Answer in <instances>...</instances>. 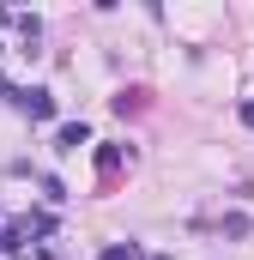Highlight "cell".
Returning a JSON list of instances; mask_svg holds the SVG:
<instances>
[{
    "label": "cell",
    "mask_w": 254,
    "mask_h": 260,
    "mask_svg": "<svg viewBox=\"0 0 254 260\" xmlns=\"http://www.w3.org/2000/svg\"><path fill=\"white\" fill-rule=\"evenodd\" d=\"M18 103H24L30 121H55V97L49 91H18Z\"/></svg>",
    "instance_id": "obj_1"
},
{
    "label": "cell",
    "mask_w": 254,
    "mask_h": 260,
    "mask_svg": "<svg viewBox=\"0 0 254 260\" xmlns=\"http://www.w3.org/2000/svg\"><path fill=\"white\" fill-rule=\"evenodd\" d=\"M85 139H91V127H85V121H67V127H61V151H79Z\"/></svg>",
    "instance_id": "obj_2"
},
{
    "label": "cell",
    "mask_w": 254,
    "mask_h": 260,
    "mask_svg": "<svg viewBox=\"0 0 254 260\" xmlns=\"http://www.w3.org/2000/svg\"><path fill=\"white\" fill-rule=\"evenodd\" d=\"M103 260H139V248H103Z\"/></svg>",
    "instance_id": "obj_3"
},
{
    "label": "cell",
    "mask_w": 254,
    "mask_h": 260,
    "mask_svg": "<svg viewBox=\"0 0 254 260\" xmlns=\"http://www.w3.org/2000/svg\"><path fill=\"white\" fill-rule=\"evenodd\" d=\"M236 121H242V127H254V103H242V109H236Z\"/></svg>",
    "instance_id": "obj_4"
}]
</instances>
